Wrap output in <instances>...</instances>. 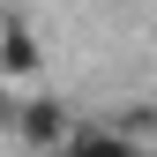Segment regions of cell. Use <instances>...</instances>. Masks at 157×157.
Returning <instances> with one entry per match:
<instances>
[{"mask_svg": "<svg viewBox=\"0 0 157 157\" xmlns=\"http://www.w3.org/2000/svg\"><path fill=\"white\" fill-rule=\"evenodd\" d=\"M37 67H45V52H37L30 23L23 15H0V82L23 90V82H37Z\"/></svg>", "mask_w": 157, "mask_h": 157, "instance_id": "obj_2", "label": "cell"}, {"mask_svg": "<svg viewBox=\"0 0 157 157\" xmlns=\"http://www.w3.org/2000/svg\"><path fill=\"white\" fill-rule=\"evenodd\" d=\"M60 157H157L150 142H135V135L127 127H112V120H82V127H75L67 135V150Z\"/></svg>", "mask_w": 157, "mask_h": 157, "instance_id": "obj_3", "label": "cell"}, {"mask_svg": "<svg viewBox=\"0 0 157 157\" xmlns=\"http://www.w3.org/2000/svg\"><path fill=\"white\" fill-rule=\"evenodd\" d=\"M75 127H82V120H75L60 97H45V90H23V97H15V135L30 142V157H60Z\"/></svg>", "mask_w": 157, "mask_h": 157, "instance_id": "obj_1", "label": "cell"}]
</instances>
